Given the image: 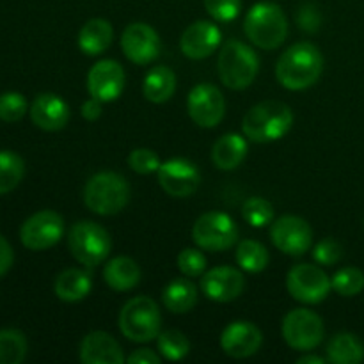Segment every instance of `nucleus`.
<instances>
[{
    "label": "nucleus",
    "mask_w": 364,
    "mask_h": 364,
    "mask_svg": "<svg viewBox=\"0 0 364 364\" xmlns=\"http://www.w3.org/2000/svg\"><path fill=\"white\" fill-rule=\"evenodd\" d=\"M323 71L322 52L313 43L302 41L290 46L279 57L276 77L283 87L290 91H302L315 84Z\"/></svg>",
    "instance_id": "obj_1"
},
{
    "label": "nucleus",
    "mask_w": 364,
    "mask_h": 364,
    "mask_svg": "<svg viewBox=\"0 0 364 364\" xmlns=\"http://www.w3.org/2000/svg\"><path fill=\"white\" fill-rule=\"evenodd\" d=\"M294 124V112L283 102L267 100L247 110L242 121L245 137L252 142H272L284 137Z\"/></svg>",
    "instance_id": "obj_2"
},
{
    "label": "nucleus",
    "mask_w": 364,
    "mask_h": 364,
    "mask_svg": "<svg viewBox=\"0 0 364 364\" xmlns=\"http://www.w3.org/2000/svg\"><path fill=\"white\" fill-rule=\"evenodd\" d=\"M130 199V185L119 173L103 171L89 178L84 187V203L92 213L116 215Z\"/></svg>",
    "instance_id": "obj_3"
},
{
    "label": "nucleus",
    "mask_w": 364,
    "mask_h": 364,
    "mask_svg": "<svg viewBox=\"0 0 364 364\" xmlns=\"http://www.w3.org/2000/svg\"><path fill=\"white\" fill-rule=\"evenodd\" d=\"M244 31L258 48L276 50L287 39L288 21L277 4L258 2L245 16Z\"/></svg>",
    "instance_id": "obj_4"
},
{
    "label": "nucleus",
    "mask_w": 364,
    "mask_h": 364,
    "mask_svg": "<svg viewBox=\"0 0 364 364\" xmlns=\"http://www.w3.org/2000/svg\"><path fill=\"white\" fill-rule=\"evenodd\" d=\"M219 77L226 87L233 91L249 87L259 70V59L251 46L231 39L219 53Z\"/></svg>",
    "instance_id": "obj_5"
},
{
    "label": "nucleus",
    "mask_w": 364,
    "mask_h": 364,
    "mask_svg": "<svg viewBox=\"0 0 364 364\" xmlns=\"http://www.w3.org/2000/svg\"><path fill=\"white\" fill-rule=\"evenodd\" d=\"M68 247L71 255L87 269L100 265L112 251V238L109 231L92 220H78L68 235Z\"/></svg>",
    "instance_id": "obj_6"
},
{
    "label": "nucleus",
    "mask_w": 364,
    "mask_h": 364,
    "mask_svg": "<svg viewBox=\"0 0 364 364\" xmlns=\"http://www.w3.org/2000/svg\"><path fill=\"white\" fill-rule=\"evenodd\" d=\"M162 315L159 306L149 297H134L119 313V329L134 343H148L159 338Z\"/></svg>",
    "instance_id": "obj_7"
},
{
    "label": "nucleus",
    "mask_w": 364,
    "mask_h": 364,
    "mask_svg": "<svg viewBox=\"0 0 364 364\" xmlns=\"http://www.w3.org/2000/svg\"><path fill=\"white\" fill-rule=\"evenodd\" d=\"M192 240L206 251H226L238 242V228L228 213L208 212L196 220Z\"/></svg>",
    "instance_id": "obj_8"
},
{
    "label": "nucleus",
    "mask_w": 364,
    "mask_h": 364,
    "mask_svg": "<svg viewBox=\"0 0 364 364\" xmlns=\"http://www.w3.org/2000/svg\"><path fill=\"white\" fill-rule=\"evenodd\" d=\"M283 338L294 350L308 352L318 347L326 336L322 318L311 309H294L283 320Z\"/></svg>",
    "instance_id": "obj_9"
},
{
    "label": "nucleus",
    "mask_w": 364,
    "mask_h": 364,
    "mask_svg": "<svg viewBox=\"0 0 364 364\" xmlns=\"http://www.w3.org/2000/svg\"><path fill=\"white\" fill-rule=\"evenodd\" d=\"M287 288L295 301L302 304H318L329 295L333 284L320 267L301 263L288 272Z\"/></svg>",
    "instance_id": "obj_10"
},
{
    "label": "nucleus",
    "mask_w": 364,
    "mask_h": 364,
    "mask_svg": "<svg viewBox=\"0 0 364 364\" xmlns=\"http://www.w3.org/2000/svg\"><path fill=\"white\" fill-rule=\"evenodd\" d=\"M64 235V220L52 210L34 213L20 230L21 244L31 251H46L53 247Z\"/></svg>",
    "instance_id": "obj_11"
},
{
    "label": "nucleus",
    "mask_w": 364,
    "mask_h": 364,
    "mask_svg": "<svg viewBox=\"0 0 364 364\" xmlns=\"http://www.w3.org/2000/svg\"><path fill=\"white\" fill-rule=\"evenodd\" d=\"M187 109L192 121L203 128H213L224 119L226 100L213 84H198L188 92Z\"/></svg>",
    "instance_id": "obj_12"
},
{
    "label": "nucleus",
    "mask_w": 364,
    "mask_h": 364,
    "mask_svg": "<svg viewBox=\"0 0 364 364\" xmlns=\"http://www.w3.org/2000/svg\"><path fill=\"white\" fill-rule=\"evenodd\" d=\"M270 238H272L274 245L284 255L302 256L311 247L313 230L301 217L284 215L272 223Z\"/></svg>",
    "instance_id": "obj_13"
},
{
    "label": "nucleus",
    "mask_w": 364,
    "mask_h": 364,
    "mask_svg": "<svg viewBox=\"0 0 364 364\" xmlns=\"http://www.w3.org/2000/svg\"><path fill=\"white\" fill-rule=\"evenodd\" d=\"M121 48L128 60L139 66L151 64L160 53V38L153 27L148 23L128 25L121 36Z\"/></svg>",
    "instance_id": "obj_14"
},
{
    "label": "nucleus",
    "mask_w": 364,
    "mask_h": 364,
    "mask_svg": "<svg viewBox=\"0 0 364 364\" xmlns=\"http://www.w3.org/2000/svg\"><path fill=\"white\" fill-rule=\"evenodd\" d=\"M159 183L173 198H188L196 192L201 181L198 167L185 159H171L160 164Z\"/></svg>",
    "instance_id": "obj_15"
},
{
    "label": "nucleus",
    "mask_w": 364,
    "mask_h": 364,
    "mask_svg": "<svg viewBox=\"0 0 364 364\" xmlns=\"http://www.w3.org/2000/svg\"><path fill=\"white\" fill-rule=\"evenodd\" d=\"M127 77L117 60L103 59L91 68L87 75V89L92 98L100 102H114L123 95Z\"/></svg>",
    "instance_id": "obj_16"
},
{
    "label": "nucleus",
    "mask_w": 364,
    "mask_h": 364,
    "mask_svg": "<svg viewBox=\"0 0 364 364\" xmlns=\"http://www.w3.org/2000/svg\"><path fill=\"white\" fill-rule=\"evenodd\" d=\"M263 343V334L255 323L231 322L220 334V347L230 358L245 359L255 355Z\"/></svg>",
    "instance_id": "obj_17"
},
{
    "label": "nucleus",
    "mask_w": 364,
    "mask_h": 364,
    "mask_svg": "<svg viewBox=\"0 0 364 364\" xmlns=\"http://www.w3.org/2000/svg\"><path fill=\"white\" fill-rule=\"evenodd\" d=\"M201 291L210 301H235L244 291V274L233 267H215L203 276Z\"/></svg>",
    "instance_id": "obj_18"
},
{
    "label": "nucleus",
    "mask_w": 364,
    "mask_h": 364,
    "mask_svg": "<svg viewBox=\"0 0 364 364\" xmlns=\"http://www.w3.org/2000/svg\"><path fill=\"white\" fill-rule=\"evenodd\" d=\"M220 45V31L212 21H194L185 28L180 39V48L188 59H205L212 55Z\"/></svg>",
    "instance_id": "obj_19"
},
{
    "label": "nucleus",
    "mask_w": 364,
    "mask_h": 364,
    "mask_svg": "<svg viewBox=\"0 0 364 364\" xmlns=\"http://www.w3.org/2000/svg\"><path fill=\"white\" fill-rule=\"evenodd\" d=\"M31 119L38 128L46 132H57L70 121V107L60 96L53 92H43L32 102Z\"/></svg>",
    "instance_id": "obj_20"
},
{
    "label": "nucleus",
    "mask_w": 364,
    "mask_h": 364,
    "mask_svg": "<svg viewBox=\"0 0 364 364\" xmlns=\"http://www.w3.org/2000/svg\"><path fill=\"white\" fill-rule=\"evenodd\" d=\"M80 361L84 364H123L124 354L109 333H89L80 343Z\"/></svg>",
    "instance_id": "obj_21"
},
{
    "label": "nucleus",
    "mask_w": 364,
    "mask_h": 364,
    "mask_svg": "<svg viewBox=\"0 0 364 364\" xmlns=\"http://www.w3.org/2000/svg\"><path fill=\"white\" fill-rule=\"evenodd\" d=\"M114 28L103 18H92L78 32V48L87 55H100L112 45Z\"/></svg>",
    "instance_id": "obj_22"
},
{
    "label": "nucleus",
    "mask_w": 364,
    "mask_h": 364,
    "mask_svg": "<svg viewBox=\"0 0 364 364\" xmlns=\"http://www.w3.org/2000/svg\"><path fill=\"white\" fill-rule=\"evenodd\" d=\"M103 279L112 290L127 291L132 290L141 281V269L137 263L128 256H117L110 259L103 269Z\"/></svg>",
    "instance_id": "obj_23"
},
{
    "label": "nucleus",
    "mask_w": 364,
    "mask_h": 364,
    "mask_svg": "<svg viewBox=\"0 0 364 364\" xmlns=\"http://www.w3.org/2000/svg\"><path fill=\"white\" fill-rule=\"evenodd\" d=\"M247 142L238 134H226L213 144L212 160L220 171H233L247 155Z\"/></svg>",
    "instance_id": "obj_24"
},
{
    "label": "nucleus",
    "mask_w": 364,
    "mask_h": 364,
    "mask_svg": "<svg viewBox=\"0 0 364 364\" xmlns=\"http://www.w3.org/2000/svg\"><path fill=\"white\" fill-rule=\"evenodd\" d=\"M92 288L91 274L82 269H68L57 276L53 290L64 302H78L87 297Z\"/></svg>",
    "instance_id": "obj_25"
},
{
    "label": "nucleus",
    "mask_w": 364,
    "mask_h": 364,
    "mask_svg": "<svg viewBox=\"0 0 364 364\" xmlns=\"http://www.w3.org/2000/svg\"><path fill=\"white\" fill-rule=\"evenodd\" d=\"M176 91V75L167 66H155L146 75L142 95L151 103H166Z\"/></svg>",
    "instance_id": "obj_26"
},
{
    "label": "nucleus",
    "mask_w": 364,
    "mask_h": 364,
    "mask_svg": "<svg viewBox=\"0 0 364 364\" xmlns=\"http://www.w3.org/2000/svg\"><path fill=\"white\" fill-rule=\"evenodd\" d=\"M164 306L169 309L171 313H187L198 302V288L192 281L183 279V277H176V279L171 281L166 288H164L162 294Z\"/></svg>",
    "instance_id": "obj_27"
},
{
    "label": "nucleus",
    "mask_w": 364,
    "mask_h": 364,
    "mask_svg": "<svg viewBox=\"0 0 364 364\" xmlns=\"http://www.w3.org/2000/svg\"><path fill=\"white\" fill-rule=\"evenodd\" d=\"M363 359L364 345L355 334H336L327 343V361L334 364H359Z\"/></svg>",
    "instance_id": "obj_28"
},
{
    "label": "nucleus",
    "mask_w": 364,
    "mask_h": 364,
    "mask_svg": "<svg viewBox=\"0 0 364 364\" xmlns=\"http://www.w3.org/2000/svg\"><path fill=\"white\" fill-rule=\"evenodd\" d=\"M238 267L245 272L258 274L267 269L269 265V251L263 244L256 240H242L238 244L237 252H235Z\"/></svg>",
    "instance_id": "obj_29"
},
{
    "label": "nucleus",
    "mask_w": 364,
    "mask_h": 364,
    "mask_svg": "<svg viewBox=\"0 0 364 364\" xmlns=\"http://www.w3.org/2000/svg\"><path fill=\"white\" fill-rule=\"evenodd\" d=\"M25 173V164L20 155L4 149L0 151V196L9 194L20 185Z\"/></svg>",
    "instance_id": "obj_30"
},
{
    "label": "nucleus",
    "mask_w": 364,
    "mask_h": 364,
    "mask_svg": "<svg viewBox=\"0 0 364 364\" xmlns=\"http://www.w3.org/2000/svg\"><path fill=\"white\" fill-rule=\"evenodd\" d=\"M27 355V340L20 331H0V364H20Z\"/></svg>",
    "instance_id": "obj_31"
},
{
    "label": "nucleus",
    "mask_w": 364,
    "mask_h": 364,
    "mask_svg": "<svg viewBox=\"0 0 364 364\" xmlns=\"http://www.w3.org/2000/svg\"><path fill=\"white\" fill-rule=\"evenodd\" d=\"M156 347H159L160 355L167 361H180V359L187 358L188 350H191L187 336L174 329L160 333L156 338Z\"/></svg>",
    "instance_id": "obj_32"
},
{
    "label": "nucleus",
    "mask_w": 364,
    "mask_h": 364,
    "mask_svg": "<svg viewBox=\"0 0 364 364\" xmlns=\"http://www.w3.org/2000/svg\"><path fill=\"white\" fill-rule=\"evenodd\" d=\"M331 284L336 294L343 295V297H354L364 290V274L355 267H345L334 274Z\"/></svg>",
    "instance_id": "obj_33"
},
{
    "label": "nucleus",
    "mask_w": 364,
    "mask_h": 364,
    "mask_svg": "<svg viewBox=\"0 0 364 364\" xmlns=\"http://www.w3.org/2000/svg\"><path fill=\"white\" fill-rule=\"evenodd\" d=\"M242 217L252 228H265L272 223L274 208L267 199L249 198L242 206Z\"/></svg>",
    "instance_id": "obj_34"
},
{
    "label": "nucleus",
    "mask_w": 364,
    "mask_h": 364,
    "mask_svg": "<svg viewBox=\"0 0 364 364\" xmlns=\"http://www.w3.org/2000/svg\"><path fill=\"white\" fill-rule=\"evenodd\" d=\"M27 100L20 92H4L0 95V119L6 123H16L27 114Z\"/></svg>",
    "instance_id": "obj_35"
},
{
    "label": "nucleus",
    "mask_w": 364,
    "mask_h": 364,
    "mask_svg": "<svg viewBox=\"0 0 364 364\" xmlns=\"http://www.w3.org/2000/svg\"><path fill=\"white\" fill-rule=\"evenodd\" d=\"M178 269L187 277H199L206 270V258L198 249H183L178 255Z\"/></svg>",
    "instance_id": "obj_36"
},
{
    "label": "nucleus",
    "mask_w": 364,
    "mask_h": 364,
    "mask_svg": "<svg viewBox=\"0 0 364 364\" xmlns=\"http://www.w3.org/2000/svg\"><path fill=\"white\" fill-rule=\"evenodd\" d=\"M205 7L210 16L217 21H233L238 16L242 0H205Z\"/></svg>",
    "instance_id": "obj_37"
},
{
    "label": "nucleus",
    "mask_w": 364,
    "mask_h": 364,
    "mask_svg": "<svg viewBox=\"0 0 364 364\" xmlns=\"http://www.w3.org/2000/svg\"><path fill=\"white\" fill-rule=\"evenodd\" d=\"M128 166L135 171L137 174H151L159 171L160 160L151 149L139 148L128 155Z\"/></svg>",
    "instance_id": "obj_38"
},
{
    "label": "nucleus",
    "mask_w": 364,
    "mask_h": 364,
    "mask_svg": "<svg viewBox=\"0 0 364 364\" xmlns=\"http://www.w3.org/2000/svg\"><path fill=\"white\" fill-rule=\"evenodd\" d=\"M341 256H343V249L333 238H326V240L318 242L315 245V249H313V258L320 265H334V263L340 262Z\"/></svg>",
    "instance_id": "obj_39"
},
{
    "label": "nucleus",
    "mask_w": 364,
    "mask_h": 364,
    "mask_svg": "<svg viewBox=\"0 0 364 364\" xmlns=\"http://www.w3.org/2000/svg\"><path fill=\"white\" fill-rule=\"evenodd\" d=\"M14 262V252L13 247L9 245V242L0 235V277L6 276L11 270Z\"/></svg>",
    "instance_id": "obj_40"
},
{
    "label": "nucleus",
    "mask_w": 364,
    "mask_h": 364,
    "mask_svg": "<svg viewBox=\"0 0 364 364\" xmlns=\"http://www.w3.org/2000/svg\"><path fill=\"white\" fill-rule=\"evenodd\" d=\"M128 363L130 364H160L162 363V358L156 354L151 348H139L134 354H130L128 358Z\"/></svg>",
    "instance_id": "obj_41"
},
{
    "label": "nucleus",
    "mask_w": 364,
    "mask_h": 364,
    "mask_svg": "<svg viewBox=\"0 0 364 364\" xmlns=\"http://www.w3.org/2000/svg\"><path fill=\"white\" fill-rule=\"evenodd\" d=\"M102 103L100 100L96 98H91L87 100V102H84V105H82V116L85 117L87 121H96L100 116H102Z\"/></svg>",
    "instance_id": "obj_42"
},
{
    "label": "nucleus",
    "mask_w": 364,
    "mask_h": 364,
    "mask_svg": "<svg viewBox=\"0 0 364 364\" xmlns=\"http://www.w3.org/2000/svg\"><path fill=\"white\" fill-rule=\"evenodd\" d=\"M297 364H326V359L318 358V355H304V358H299Z\"/></svg>",
    "instance_id": "obj_43"
}]
</instances>
